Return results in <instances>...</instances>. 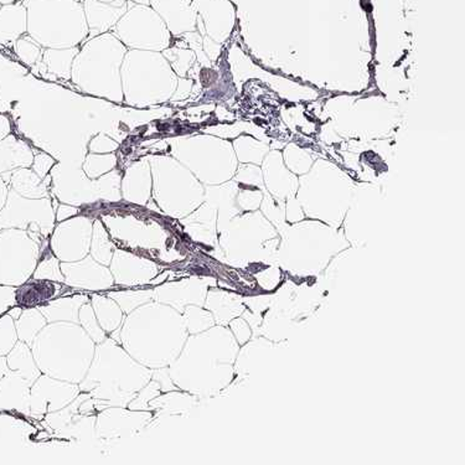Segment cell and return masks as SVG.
I'll return each mask as SVG.
<instances>
[{
  "instance_id": "obj_1",
  "label": "cell",
  "mask_w": 465,
  "mask_h": 465,
  "mask_svg": "<svg viewBox=\"0 0 465 465\" xmlns=\"http://www.w3.org/2000/svg\"><path fill=\"white\" fill-rule=\"evenodd\" d=\"M153 370L131 358L112 338L97 344L90 369L80 382L81 392L94 399L97 411L127 407L152 380Z\"/></svg>"
},
{
  "instance_id": "obj_2",
  "label": "cell",
  "mask_w": 465,
  "mask_h": 465,
  "mask_svg": "<svg viewBox=\"0 0 465 465\" xmlns=\"http://www.w3.org/2000/svg\"><path fill=\"white\" fill-rule=\"evenodd\" d=\"M33 355L40 371L50 378L80 383L94 355V341L80 324L51 322L33 341Z\"/></svg>"
},
{
  "instance_id": "obj_3",
  "label": "cell",
  "mask_w": 465,
  "mask_h": 465,
  "mask_svg": "<svg viewBox=\"0 0 465 465\" xmlns=\"http://www.w3.org/2000/svg\"><path fill=\"white\" fill-rule=\"evenodd\" d=\"M127 51L111 32L86 40L74 57L71 80L84 94L122 104L121 67Z\"/></svg>"
},
{
  "instance_id": "obj_4",
  "label": "cell",
  "mask_w": 465,
  "mask_h": 465,
  "mask_svg": "<svg viewBox=\"0 0 465 465\" xmlns=\"http://www.w3.org/2000/svg\"><path fill=\"white\" fill-rule=\"evenodd\" d=\"M28 35L44 49H70L88 36L83 0H24Z\"/></svg>"
},
{
  "instance_id": "obj_5",
  "label": "cell",
  "mask_w": 465,
  "mask_h": 465,
  "mask_svg": "<svg viewBox=\"0 0 465 465\" xmlns=\"http://www.w3.org/2000/svg\"><path fill=\"white\" fill-rule=\"evenodd\" d=\"M124 102L149 107L172 98L176 77L171 64L157 51L128 50L121 67Z\"/></svg>"
},
{
  "instance_id": "obj_6",
  "label": "cell",
  "mask_w": 465,
  "mask_h": 465,
  "mask_svg": "<svg viewBox=\"0 0 465 465\" xmlns=\"http://www.w3.org/2000/svg\"><path fill=\"white\" fill-rule=\"evenodd\" d=\"M171 308L159 302H148L129 313L121 328V345L139 364L151 369H161L172 361L166 348V334L171 329L165 322L171 319Z\"/></svg>"
},
{
  "instance_id": "obj_7",
  "label": "cell",
  "mask_w": 465,
  "mask_h": 465,
  "mask_svg": "<svg viewBox=\"0 0 465 465\" xmlns=\"http://www.w3.org/2000/svg\"><path fill=\"white\" fill-rule=\"evenodd\" d=\"M51 178L57 199L76 208L98 200L118 203L122 199V176L114 169L98 179H90L84 171H74L59 164L51 169Z\"/></svg>"
},
{
  "instance_id": "obj_8",
  "label": "cell",
  "mask_w": 465,
  "mask_h": 465,
  "mask_svg": "<svg viewBox=\"0 0 465 465\" xmlns=\"http://www.w3.org/2000/svg\"><path fill=\"white\" fill-rule=\"evenodd\" d=\"M111 33L128 50L157 51L168 49L172 34L151 5H134L115 24Z\"/></svg>"
},
{
  "instance_id": "obj_9",
  "label": "cell",
  "mask_w": 465,
  "mask_h": 465,
  "mask_svg": "<svg viewBox=\"0 0 465 465\" xmlns=\"http://www.w3.org/2000/svg\"><path fill=\"white\" fill-rule=\"evenodd\" d=\"M42 246L28 231H0V284L18 287L29 281L39 262Z\"/></svg>"
},
{
  "instance_id": "obj_10",
  "label": "cell",
  "mask_w": 465,
  "mask_h": 465,
  "mask_svg": "<svg viewBox=\"0 0 465 465\" xmlns=\"http://www.w3.org/2000/svg\"><path fill=\"white\" fill-rule=\"evenodd\" d=\"M104 226L114 241L124 244L125 249L135 254L155 260H168L165 252V239L157 223L147 225L134 217L104 216Z\"/></svg>"
},
{
  "instance_id": "obj_11",
  "label": "cell",
  "mask_w": 465,
  "mask_h": 465,
  "mask_svg": "<svg viewBox=\"0 0 465 465\" xmlns=\"http://www.w3.org/2000/svg\"><path fill=\"white\" fill-rule=\"evenodd\" d=\"M55 212L50 198L26 199L9 188L5 208L0 210V231L28 230L35 223L42 230L44 239L47 240L55 229Z\"/></svg>"
},
{
  "instance_id": "obj_12",
  "label": "cell",
  "mask_w": 465,
  "mask_h": 465,
  "mask_svg": "<svg viewBox=\"0 0 465 465\" xmlns=\"http://www.w3.org/2000/svg\"><path fill=\"white\" fill-rule=\"evenodd\" d=\"M93 230L90 217L76 215L64 220L51 233L50 250L61 262L83 260L90 252Z\"/></svg>"
},
{
  "instance_id": "obj_13",
  "label": "cell",
  "mask_w": 465,
  "mask_h": 465,
  "mask_svg": "<svg viewBox=\"0 0 465 465\" xmlns=\"http://www.w3.org/2000/svg\"><path fill=\"white\" fill-rule=\"evenodd\" d=\"M77 383L67 382L59 379L42 376L33 383L30 389V416L43 419L46 413L56 412L80 395Z\"/></svg>"
},
{
  "instance_id": "obj_14",
  "label": "cell",
  "mask_w": 465,
  "mask_h": 465,
  "mask_svg": "<svg viewBox=\"0 0 465 465\" xmlns=\"http://www.w3.org/2000/svg\"><path fill=\"white\" fill-rule=\"evenodd\" d=\"M149 411L124 410L112 406L100 411L94 424V436L104 440L131 437L145 429L152 422Z\"/></svg>"
},
{
  "instance_id": "obj_15",
  "label": "cell",
  "mask_w": 465,
  "mask_h": 465,
  "mask_svg": "<svg viewBox=\"0 0 465 465\" xmlns=\"http://www.w3.org/2000/svg\"><path fill=\"white\" fill-rule=\"evenodd\" d=\"M110 266L115 286L121 287L147 286L158 276L161 268L151 258L121 249L114 250Z\"/></svg>"
},
{
  "instance_id": "obj_16",
  "label": "cell",
  "mask_w": 465,
  "mask_h": 465,
  "mask_svg": "<svg viewBox=\"0 0 465 465\" xmlns=\"http://www.w3.org/2000/svg\"><path fill=\"white\" fill-rule=\"evenodd\" d=\"M60 267L64 286L84 291H106L114 286L111 271L91 256L74 262H63Z\"/></svg>"
},
{
  "instance_id": "obj_17",
  "label": "cell",
  "mask_w": 465,
  "mask_h": 465,
  "mask_svg": "<svg viewBox=\"0 0 465 465\" xmlns=\"http://www.w3.org/2000/svg\"><path fill=\"white\" fill-rule=\"evenodd\" d=\"M153 178L148 158L129 166L121 182L122 198L139 206H147L152 198Z\"/></svg>"
},
{
  "instance_id": "obj_18",
  "label": "cell",
  "mask_w": 465,
  "mask_h": 465,
  "mask_svg": "<svg viewBox=\"0 0 465 465\" xmlns=\"http://www.w3.org/2000/svg\"><path fill=\"white\" fill-rule=\"evenodd\" d=\"M149 5L158 13L172 35L195 29L196 15L192 0H151Z\"/></svg>"
},
{
  "instance_id": "obj_19",
  "label": "cell",
  "mask_w": 465,
  "mask_h": 465,
  "mask_svg": "<svg viewBox=\"0 0 465 465\" xmlns=\"http://www.w3.org/2000/svg\"><path fill=\"white\" fill-rule=\"evenodd\" d=\"M84 15L88 26L86 40L111 32L115 24L127 13L128 5L115 6L100 0H83Z\"/></svg>"
},
{
  "instance_id": "obj_20",
  "label": "cell",
  "mask_w": 465,
  "mask_h": 465,
  "mask_svg": "<svg viewBox=\"0 0 465 465\" xmlns=\"http://www.w3.org/2000/svg\"><path fill=\"white\" fill-rule=\"evenodd\" d=\"M32 386L18 372L9 370L0 380V411H16L24 416H30Z\"/></svg>"
},
{
  "instance_id": "obj_21",
  "label": "cell",
  "mask_w": 465,
  "mask_h": 465,
  "mask_svg": "<svg viewBox=\"0 0 465 465\" xmlns=\"http://www.w3.org/2000/svg\"><path fill=\"white\" fill-rule=\"evenodd\" d=\"M28 33V13L23 3L2 5L0 8V45H15L16 40Z\"/></svg>"
},
{
  "instance_id": "obj_22",
  "label": "cell",
  "mask_w": 465,
  "mask_h": 465,
  "mask_svg": "<svg viewBox=\"0 0 465 465\" xmlns=\"http://www.w3.org/2000/svg\"><path fill=\"white\" fill-rule=\"evenodd\" d=\"M59 282L32 280L25 282L15 291V304L22 308L39 307L63 294Z\"/></svg>"
},
{
  "instance_id": "obj_23",
  "label": "cell",
  "mask_w": 465,
  "mask_h": 465,
  "mask_svg": "<svg viewBox=\"0 0 465 465\" xmlns=\"http://www.w3.org/2000/svg\"><path fill=\"white\" fill-rule=\"evenodd\" d=\"M34 151L25 141L10 134L0 142V174L32 168Z\"/></svg>"
},
{
  "instance_id": "obj_24",
  "label": "cell",
  "mask_w": 465,
  "mask_h": 465,
  "mask_svg": "<svg viewBox=\"0 0 465 465\" xmlns=\"http://www.w3.org/2000/svg\"><path fill=\"white\" fill-rule=\"evenodd\" d=\"M53 183L51 175L40 178L32 168H20L12 172L9 188L26 199L49 198V188Z\"/></svg>"
},
{
  "instance_id": "obj_25",
  "label": "cell",
  "mask_w": 465,
  "mask_h": 465,
  "mask_svg": "<svg viewBox=\"0 0 465 465\" xmlns=\"http://www.w3.org/2000/svg\"><path fill=\"white\" fill-rule=\"evenodd\" d=\"M90 302L88 295L77 294L74 297L56 298L36 307L42 312L47 322H70L80 324V308Z\"/></svg>"
},
{
  "instance_id": "obj_26",
  "label": "cell",
  "mask_w": 465,
  "mask_h": 465,
  "mask_svg": "<svg viewBox=\"0 0 465 465\" xmlns=\"http://www.w3.org/2000/svg\"><path fill=\"white\" fill-rule=\"evenodd\" d=\"M198 8L213 37L219 39L220 32L230 29L232 10L227 0H198Z\"/></svg>"
},
{
  "instance_id": "obj_27",
  "label": "cell",
  "mask_w": 465,
  "mask_h": 465,
  "mask_svg": "<svg viewBox=\"0 0 465 465\" xmlns=\"http://www.w3.org/2000/svg\"><path fill=\"white\" fill-rule=\"evenodd\" d=\"M79 51V46L70 47V49H45L43 51L42 60L36 64H40L46 74L60 79L70 80L73 63Z\"/></svg>"
},
{
  "instance_id": "obj_28",
  "label": "cell",
  "mask_w": 465,
  "mask_h": 465,
  "mask_svg": "<svg viewBox=\"0 0 465 465\" xmlns=\"http://www.w3.org/2000/svg\"><path fill=\"white\" fill-rule=\"evenodd\" d=\"M6 362H8L10 370L18 372L22 378L32 383V385L42 375L40 369L36 368L33 351H30L29 345L26 342H16L13 351L9 352Z\"/></svg>"
},
{
  "instance_id": "obj_29",
  "label": "cell",
  "mask_w": 465,
  "mask_h": 465,
  "mask_svg": "<svg viewBox=\"0 0 465 465\" xmlns=\"http://www.w3.org/2000/svg\"><path fill=\"white\" fill-rule=\"evenodd\" d=\"M93 304L94 315H96L98 324L104 331L111 334L115 329L121 328L124 321V313L120 305L115 303L110 297L104 295H94Z\"/></svg>"
},
{
  "instance_id": "obj_30",
  "label": "cell",
  "mask_w": 465,
  "mask_h": 465,
  "mask_svg": "<svg viewBox=\"0 0 465 465\" xmlns=\"http://www.w3.org/2000/svg\"><path fill=\"white\" fill-rule=\"evenodd\" d=\"M46 319L42 312L37 308L23 309V313L15 321L16 334L20 341L26 342L29 346L33 345L36 335L46 327Z\"/></svg>"
},
{
  "instance_id": "obj_31",
  "label": "cell",
  "mask_w": 465,
  "mask_h": 465,
  "mask_svg": "<svg viewBox=\"0 0 465 465\" xmlns=\"http://www.w3.org/2000/svg\"><path fill=\"white\" fill-rule=\"evenodd\" d=\"M114 244L112 243L110 233L101 220L94 222L93 240H91V257L96 262L104 264V266H110L112 257L114 253Z\"/></svg>"
},
{
  "instance_id": "obj_32",
  "label": "cell",
  "mask_w": 465,
  "mask_h": 465,
  "mask_svg": "<svg viewBox=\"0 0 465 465\" xmlns=\"http://www.w3.org/2000/svg\"><path fill=\"white\" fill-rule=\"evenodd\" d=\"M107 297L112 298L115 303L120 305L124 313L129 314L141 305L153 301V290L110 292Z\"/></svg>"
},
{
  "instance_id": "obj_33",
  "label": "cell",
  "mask_w": 465,
  "mask_h": 465,
  "mask_svg": "<svg viewBox=\"0 0 465 465\" xmlns=\"http://www.w3.org/2000/svg\"><path fill=\"white\" fill-rule=\"evenodd\" d=\"M117 165V157L114 153L108 154H96L90 153L84 159L83 171L90 179H98L100 176L114 171Z\"/></svg>"
},
{
  "instance_id": "obj_34",
  "label": "cell",
  "mask_w": 465,
  "mask_h": 465,
  "mask_svg": "<svg viewBox=\"0 0 465 465\" xmlns=\"http://www.w3.org/2000/svg\"><path fill=\"white\" fill-rule=\"evenodd\" d=\"M40 257L43 258L34 271V280H46L64 283V278L61 272L60 260L53 253V251H42Z\"/></svg>"
},
{
  "instance_id": "obj_35",
  "label": "cell",
  "mask_w": 465,
  "mask_h": 465,
  "mask_svg": "<svg viewBox=\"0 0 465 465\" xmlns=\"http://www.w3.org/2000/svg\"><path fill=\"white\" fill-rule=\"evenodd\" d=\"M15 51L18 59L26 66H35L43 56L42 46L30 37L28 34L20 37L15 44Z\"/></svg>"
},
{
  "instance_id": "obj_36",
  "label": "cell",
  "mask_w": 465,
  "mask_h": 465,
  "mask_svg": "<svg viewBox=\"0 0 465 465\" xmlns=\"http://www.w3.org/2000/svg\"><path fill=\"white\" fill-rule=\"evenodd\" d=\"M79 318L81 327L87 332L88 337L93 339L94 344H101V342L106 341V331L98 324L93 304H91L90 302H87V303H84L83 307L80 308Z\"/></svg>"
},
{
  "instance_id": "obj_37",
  "label": "cell",
  "mask_w": 465,
  "mask_h": 465,
  "mask_svg": "<svg viewBox=\"0 0 465 465\" xmlns=\"http://www.w3.org/2000/svg\"><path fill=\"white\" fill-rule=\"evenodd\" d=\"M18 341L15 319L9 314L0 318V356L8 355Z\"/></svg>"
},
{
  "instance_id": "obj_38",
  "label": "cell",
  "mask_w": 465,
  "mask_h": 465,
  "mask_svg": "<svg viewBox=\"0 0 465 465\" xmlns=\"http://www.w3.org/2000/svg\"><path fill=\"white\" fill-rule=\"evenodd\" d=\"M161 383H159L157 380L152 379L151 381L135 395L134 399L129 402L127 407L129 410L134 411H151L149 402H151L153 399H155V397L161 395Z\"/></svg>"
},
{
  "instance_id": "obj_39",
  "label": "cell",
  "mask_w": 465,
  "mask_h": 465,
  "mask_svg": "<svg viewBox=\"0 0 465 465\" xmlns=\"http://www.w3.org/2000/svg\"><path fill=\"white\" fill-rule=\"evenodd\" d=\"M54 165H55V159L50 157L49 154L44 152H34L32 169L40 178L45 179Z\"/></svg>"
},
{
  "instance_id": "obj_40",
  "label": "cell",
  "mask_w": 465,
  "mask_h": 465,
  "mask_svg": "<svg viewBox=\"0 0 465 465\" xmlns=\"http://www.w3.org/2000/svg\"><path fill=\"white\" fill-rule=\"evenodd\" d=\"M88 148H90L91 153H96V154H108V153L117 151L118 143L108 135L101 134L90 142Z\"/></svg>"
},
{
  "instance_id": "obj_41",
  "label": "cell",
  "mask_w": 465,
  "mask_h": 465,
  "mask_svg": "<svg viewBox=\"0 0 465 465\" xmlns=\"http://www.w3.org/2000/svg\"><path fill=\"white\" fill-rule=\"evenodd\" d=\"M80 210L76 206L69 205V203H63L57 206L55 215L56 222L63 223L64 220H69L71 217L79 215Z\"/></svg>"
},
{
  "instance_id": "obj_42",
  "label": "cell",
  "mask_w": 465,
  "mask_h": 465,
  "mask_svg": "<svg viewBox=\"0 0 465 465\" xmlns=\"http://www.w3.org/2000/svg\"><path fill=\"white\" fill-rule=\"evenodd\" d=\"M12 121L6 114H0V142L12 134Z\"/></svg>"
},
{
  "instance_id": "obj_43",
  "label": "cell",
  "mask_w": 465,
  "mask_h": 465,
  "mask_svg": "<svg viewBox=\"0 0 465 465\" xmlns=\"http://www.w3.org/2000/svg\"><path fill=\"white\" fill-rule=\"evenodd\" d=\"M9 185L6 184L5 179L0 175V210L5 208L6 198H8Z\"/></svg>"
},
{
  "instance_id": "obj_44",
  "label": "cell",
  "mask_w": 465,
  "mask_h": 465,
  "mask_svg": "<svg viewBox=\"0 0 465 465\" xmlns=\"http://www.w3.org/2000/svg\"><path fill=\"white\" fill-rule=\"evenodd\" d=\"M8 362H6V359L0 356V380L5 378L6 372L9 371Z\"/></svg>"
},
{
  "instance_id": "obj_45",
  "label": "cell",
  "mask_w": 465,
  "mask_h": 465,
  "mask_svg": "<svg viewBox=\"0 0 465 465\" xmlns=\"http://www.w3.org/2000/svg\"><path fill=\"white\" fill-rule=\"evenodd\" d=\"M22 313H23V308L19 307V305H18V307H13L8 312V314L10 315V317L15 319V321H16V319H18L20 317V315H22Z\"/></svg>"
},
{
  "instance_id": "obj_46",
  "label": "cell",
  "mask_w": 465,
  "mask_h": 465,
  "mask_svg": "<svg viewBox=\"0 0 465 465\" xmlns=\"http://www.w3.org/2000/svg\"><path fill=\"white\" fill-rule=\"evenodd\" d=\"M127 2L134 3V5H151V0H127Z\"/></svg>"
},
{
  "instance_id": "obj_47",
  "label": "cell",
  "mask_w": 465,
  "mask_h": 465,
  "mask_svg": "<svg viewBox=\"0 0 465 465\" xmlns=\"http://www.w3.org/2000/svg\"><path fill=\"white\" fill-rule=\"evenodd\" d=\"M18 0H0V3H2V5H13V3H16Z\"/></svg>"
},
{
  "instance_id": "obj_48",
  "label": "cell",
  "mask_w": 465,
  "mask_h": 465,
  "mask_svg": "<svg viewBox=\"0 0 465 465\" xmlns=\"http://www.w3.org/2000/svg\"><path fill=\"white\" fill-rule=\"evenodd\" d=\"M100 2H104V3H114V2H115V0H100Z\"/></svg>"
},
{
  "instance_id": "obj_49",
  "label": "cell",
  "mask_w": 465,
  "mask_h": 465,
  "mask_svg": "<svg viewBox=\"0 0 465 465\" xmlns=\"http://www.w3.org/2000/svg\"><path fill=\"white\" fill-rule=\"evenodd\" d=\"M0 8H2V3H0Z\"/></svg>"
}]
</instances>
